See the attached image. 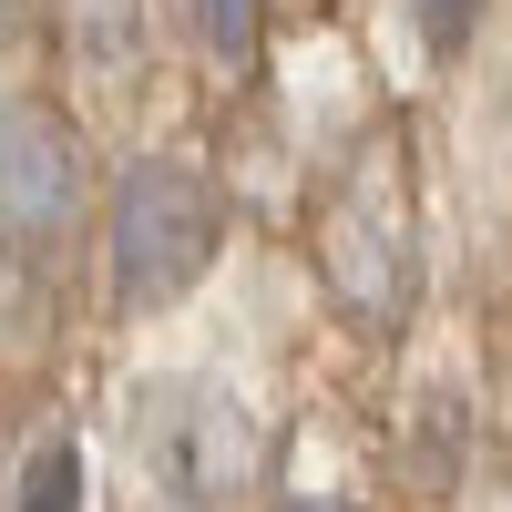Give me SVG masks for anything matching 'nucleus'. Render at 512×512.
<instances>
[{
  "instance_id": "1",
  "label": "nucleus",
  "mask_w": 512,
  "mask_h": 512,
  "mask_svg": "<svg viewBox=\"0 0 512 512\" xmlns=\"http://www.w3.org/2000/svg\"><path fill=\"white\" fill-rule=\"evenodd\" d=\"M226 246V195L175 154H144L113 175V216H103V267H113V308H175V297L216 267Z\"/></svg>"
},
{
  "instance_id": "2",
  "label": "nucleus",
  "mask_w": 512,
  "mask_h": 512,
  "mask_svg": "<svg viewBox=\"0 0 512 512\" xmlns=\"http://www.w3.org/2000/svg\"><path fill=\"white\" fill-rule=\"evenodd\" d=\"M123 431H134L144 482L175 502V512H226V502H246V492H256V461H267L246 400L216 390V379H144L134 410H123Z\"/></svg>"
},
{
  "instance_id": "3",
  "label": "nucleus",
  "mask_w": 512,
  "mask_h": 512,
  "mask_svg": "<svg viewBox=\"0 0 512 512\" xmlns=\"http://www.w3.org/2000/svg\"><path fill=\"white\" fill-rule=\"evenodd\" d=\"M82 226V154L62 134V113L41 103H0V246H62Z\"/></svg>"
},
{
  "instance_id": "4",
  "label": "nucleus",
  "mask_w": 512,
  "mask_h": 512,
  "mask_svg": "<svg viewBox=\"0 0 512 512\" xmlns=\"http://www.w3.org/2000/svg\"><path fill=\"white\" fill-rule=\"evenodd\" d=\"M318 256H328V287H338V308H349L359 328H400V308H410V246H400V226L379 216V205H338Z\"/></svg>"
},
{
  "instance_id": "5",
  "label": "nucleus",
  "mask_w": 512,
  "mask_h": 512,
  "mask_svg": "<svg viewBox=\"0 0 512 512\" xmlns=\"http://www.w3.org/2000/svg\"><path fill=\"white\" fill-rule=\"evenodd\" d=\"M195 31H205V52L226 72H246L256 41H267V0H195Z\"/></svg>"
},
{
  "instance_id": "6",
  "label": "nucleus",
  "mask_w": 512,
  "mask_h": 512,
  "mask_svg": "<svg viewBox=\"0 0 512 512\" xmlns=\"http://www.w3.org/2000/svg\"><path fill=\"white\" fill-rule=\"evenodd\" d=\"M21 512H82V451H72V441H41V451H31Z\"/></svg>"
},
{
  "instance_id": "7",
  "label": "nucleus",
  "mask_w": 512,
  "mask_h": 512,
  "mask_svg": "<svg viewBox=\"0 0 512 512\" xmlns=\"http://www.w3.org/2000/svg\"><path fill=\"white\" fill-rule=\"evenodd\" d=\"M410 21H420L431 52H461V41L482 31V0H410Z\"/></svg>"
},
{
  "instance_id": "8",
  "label": "nucleus",
  "mask_w": 512,
  "mask_h": 512,
  "mask_svg": "<svg viewBox=\"0 0 512 512\" xmlns=\"http://www.w3.org/2000/svg\"><path fill=\"white\" fill-rule=\"evenodd\" d=\"M277 512H349V502H277Z\"/></svg>"
}]
</instances>
